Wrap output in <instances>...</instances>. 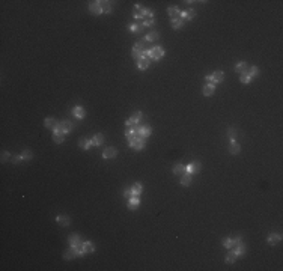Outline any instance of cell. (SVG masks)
Segmentation results:
<instances>
[{
  "instance_id": "obj_23",
  "label": "cell",
  "mask_w": 283,
  "mask_h": 271,
  "mask_svg": "<svg viewBox=\"0 0 283 271\" xmlns=\"http://www.w3.org/2000/svg\"><path fill=\"white\" fill-rule=\"evenodd\" d=\"M139 197L137 196H133V197H130V203H128V207H130V209H136V207L139 205Z\"/></svg>"
},
{
  "instance_id": "obj_22",
  "label": "cell",
  "mask_w": 283,
  "mask_h": 271,
  "mask_svg": "<svg viewBox=\"0 0 283 271\" xmlns=\"http://www.w3.org/2000/svg\"><path fill=\"white\" fill-rule=\"evenodd\" d=\"M172 26H173V29H182L184 20H181V18H173V20H172Z\"/></svg>"
},
{
  "instance_id": "obj_19",
  "label": "cell",
  "mask_w": 283,
  "mask_h": 271,
  "mask_svg": "<svg viewBox=\"0 0 283 271\" xmlns=\"http://www.w3.org/2000/svg\"><path fill=\"white\" fill-rule=\"evenodd\" d=\"M92 142H93V145H97V146L103 145V142H104V136H103V134H95V136H93V139H92Z\"/></svg>"
},
{
  "instance_id": "obj_32",
  "label": "cell",
  "mask_w": 283,
  "mask_h": 271,
  "mask_svg": "<svg viewBox=\"0 0 283 271\" xmlns=\"http://www.w3.org/2000/svg\"><path fill=\"white\" fill-rule=\"evenodd\" d=\"M63 139H65L63 133H54V136H53V140H54L56 143H62V142H63Z\"/></svg>"
},
{
  "instance_id": "obj_35",
  "label": "cell",
  "mask_w": 283,
  "mask_h": 271,
  "mask_svg": "<svg viewBox=\"0 0 283 271\" xmlns=\"http://www.w3.org/2000/svg\"><path fill=\"white\" fill-rule=\"evenodd\" d=\"M253 78H254V77H251V75H250V73L241 74V81H243V83H250Z\"/></svg>"
},
{
  "instance_id": "obj_25",
  "label": "cell",
  "mask_w": 283,
  "mask_h": 271,
  "mask_svg": "<svg viewBox=\"0 0 283 271\" xmlns=\"http://www.w3.org/2000/svg\"><path fill=\"white\" fill-rule=\"evenodd\" d=\"M128 29H130V32H134V33L140 32L142 29H143V27H142V21H137L136 24H131V26H130Z\"/></svg>"
},
{
  "instance_id": "obj_44",
  "label": "cell",
  "mask_w": 283,
  "mask_h": 271,
  "mask_svg": "<svg viewBox=\"0 0 283 271\" xmlns=\"http://www.w3.org/2000/svg\"><path fill=\"white\" fill-rule=\"evenodd\" d=\"M11 155H9V152H6V151H3L2 152V163H5V161H8V158H9Z\"/></svg>"
},
{
  "instance_id": "obj_20",
  "label": "cell",
  "mask_w": 283,
  "mask_h": 271,
  "mask_svg": "<svg viewBox=\"0 0 283 271\" xmlns=\"http://www.w3.org/2000/svg\"><path fill=\"white\" fill-rule=\"evenodd\" d=\"M279 241H282V235H279V234H271V235L268 237V242H270V244H276V242H279Z\"/></svg>"
},
{
  "instance_id": "obj_2",
  "label": "cell",
  "mask_w": 283,
  "mask_h": 271,
  "mask_svg": "<svg viewBox=\"0 0 283 271\" xmlns=\"http://www.w3.org/2000/svg\"><path fill=\"white\" fill-rule=\"evenodd\" d=\"M223 78H224V74H223L221 71H216L214 74H209V75H206V81H209V83H212V84L223 81Z\"/></svg>"
},
{
  "instance_id": "obj_28",
  "label": "cell",
  "mask_w": 283,
  "mask_h": 271,
  "mask_svg": "<svg viewBox=\"0 0 283 271\" xmlns=\"http://www.w3.org/2000/svg\"><path fill=\"white\" fill-rule=\"evenodd\" d=\"M230 154H238L240 151H241V148H240V145L235 142V140H232V143H230Z\"/></svg>"
},
{
  "instance_id": "obj_7",
  "label": "cell",
  "mask_w": 283,
  "mask_h": 271,
  "mask_svg": "<svg viewBox=\"0 0 283 271\" xmlns=\"http://www.w3.org/2000/svg\"><path fill=\"white\" fill-rule=\"evenodd\" d=\"M199 170H200V163H191V164L187 166V173L188 175H193V173H196Z\"/></svg>"
},
{
  "instance_id": "obj_29",
  "label": "cell",
  "mask_w": 283,
  "mask_h": 271,
  "mask_svg": "<svg viewBox=\"0 0 283 271\" xmlns=\"http://www.w3.org/2000/svg\"><path fill=\"white\" fill-rule=\"evenodd\" d=\"M167 14H169V15L172 17V20H173V18H176V17L179 15V9H178L176 6H172V8L167 9Z\"/></svg>"
},
{
  "instance_id": "obj_13",
  "label": "cell",
  "mask_w": 283,
  "mask_h": 271,
  "mask_svg": "<svg viewBox=\"0 0 283 271\" xmlns=\"http://www.w3.org/2000/svg\"><path fill=\"white\" fill-rule=\"evenodd\" d=\"M103 157L104 158H113V157H116V149L114 148H106L104 152H103Z\"/></svg>"
},
{
  "instance_id": "obj_18",
  "label": "cell",
  "mask_w": 283,
  "mask_h": 271,
  "mask_svg": "<svg viewBox=\"0 0 283 271\" xmlns=\"http://www.w3.org/2000/svg\"><path fill=\"white\" fill-rule=\"evenodd\" d=\"M83 250H84V253H90V252L95 250V245L90 241H86V242H83Z\"/></svg>"
},
{
  "instance_id": "obj_39",
  "label": "cell",
  "mask_w": 283,
  "mask_h": 271,
  "mask_svg": "<svg viewBox=\"0 0 283 271\" xmlns=\"http://www.w3.org/2000/svg\"><path fill=\"white\" fill-rule=\"evenodd\" d=\"M133 57L136 59V60H139V59H142V57H143V56H142V51H139V50H136V48H133Z\"/></svg>"
},
{
  "instance_id": "obj_9",
  "label": "cell",
  "mask_w": 283,
  "mask_h": 271,
  "mask_svg": "<svg viewBox=\"0 0 283 271\" xmlns=\"http://www.w3.org/2000/svg\"><path fill=\"white\" fill-rule=\"evenodd\" d=\"M235 70H237L240 74H246V73H249V65H247L246 62H238Z\"/></svg>"
},
{
  "instance_id": "obj_30",
  "label": "cell",
  "mask_w": 283,
  "mask_h": 271,
  "mask_svg": "<svg viewBox=\"0 0 283 271\" xmlns=\"http://www.w3.org/2000/svg\"><path fill=\"white\" fill-rule=\"evenodd\" d=\"M69 244H73V245H78V244H81L80 237H78V235H71V237H69Z\"/></svg>"
},
{
  "instance_id": "obj_40",
  "label": "cell",
  "mask_w": 283,
  "mask_h": 271,
  "mask_svg": "<svg viewBox=\"0 0 283 271\" xmlns=\"http://www.w3.org/2000/svg\"><path fill=\"white\" fill-rule=\"evenodd\" d=\"M125 136H127L128 140H130V139H133L134 136H136V133H134V130H133V128H130V130H127V131H125Z\"/></svg>"
},
{
  "instance_id": "obj_37",
  "label": "cell",
  "mask_w": 283,
  "mask_h": 271,
  "mask_svg": "<svg viewBox=\"0 0 283 271\" xmlns=\"http://www.w3.org/2000/svg\"><path fill=\"white\" fill-rule=\"evenodd\" d=\"M155 24V18H146L145 21H143V26L145 27H149V26H154Z\"/></svg>"
},
{
  "instance_id": "obj_6",
  "label": "cell",
  "mask_w": 283,
  "mask_h": 271,
  "mask_svg": "<svg viewBox=\"0 0 283 271\" xmlns=\"http://www.w3.org/2000/svg\"><path fill=\"white\" fill-rule=\"evenodd\" d=\"M57 128H59L63 134H66V133H69L71 130H73V122H69V121H63V122H60V124L57 125Z\"/></svg>"
},
{
  "instance_id": "obj_8",
  "label": "cell",
  "mask_w": 283,
  "mask_h": 271,
  "mask_svg": "<svg viewBox=\"0 0 283 271\" xmlns=\"http://www.w3.org/2000/svg\"><path fill=\"white\" fill-rule=\"evenodd\" d=\"M89 11L93 12L95 15H100V14L103 12L101 8H100V5H98V2H90V3H89Z\"/></svg>"
},
{
  "instance_id": "obj_5",
  "label": "cell",
  "mask_w": 283,
  "mask_h": 271,
  "mask_svg": "<svg viewBox=\"0 0 283 271\" xmlns=\"http://www.w3.org/2000/svg\"><path fill=\"white\" fill-rule=\"evenodd\" d=\"M133 15H134L137 20L143 18V17L146 15V8L140 6V5H136V6H134V9H133Z\"/></svg>"
},
{
  "instance_id": "obj_34",
  "label": "cell",
  "mask_w": 283,
  "mask_h": 271,
  "mask_svg": "<svg viewBox=\"0 0 283 271\" xmlns=\"http://www.w3.org/2000/svg\"><path fill=\"white\" fill-rule=\"evenodd\" d=\"M131 190H133V196H139L142 193V190H143V187H142V184H136Z\"/></svg>"
},
{
  "instance_id": "obj_17",
  "label": "cell",
  "mask_w": 283,
  "mask_h": 271,
  "mask_svg": "<svg viewBox=\"0 0 283 271\" xmlns=\"http://www.w3.org/2000/svg\"><path fill=\"white\" fill-rule=\"evenodd\" d=\"M187 172V167L184 166V164H176L175 167H173V173L175 175H184Z\"/></svg>"
},
{
  "instance_id": "obj_16",
  "label": "cell",
  "mask_w": 283,
  "mask_h": 271,
  "mask_svg": "<svg viewBox=\"0 0 283 271\" xmlns=\"http://www.w3.org/2000/svg\"><path fill=\"white\" fill-rule=\"evenodd\" d=\"M214 90H216L214 84H212V83H208V84L203 87V95L209 97V95H212V94H214Z\"/></svg>"
},
{
  "instance_id": "obj_41",
  "label": "cell",
  "mask_w": 283,
  "mask_h": 271,
  "mask_svg": "<svg viewBox=\"0 0 283 271\" xmlns=\"http://www.w3.org/2000/svg\"><path fill=\"white\" fill-rule=\"evenodd\" d=\"M142 118H143V115H142V111H137V113H136V115L133 116V119H134V121H136L137 124L140 122V119H142Z\"/></svg>"
},
{
  "instance_id": "obj_21",
  "label": "cell",
  "mask_w": 283,
  "mask_h": 271,
  "mask_svg": "<svg viewBox=\"0 0 283 271\" xmlns=\"http://www.w3.org/2000/svg\"><path fill=\"white\" fill-rule=\"evenodd\" d=\"M181 184L184 185V187H187V185H190L191 184V175H182V178H181Z\"/></svg>"
},
{
  "instance_id": "obj_43",
  "label": "cell",
  "mask_w": 283,
  "mask_h": 271,
  "mask_svg": "<svg viewBox=\"0 0 283 271\" xmlns=\"http://www.w3.org/2000/svg\"><path fill=\"white\" fill-rule=\"evenodd\" d=\"M21 160H24V158H23V157H21V155H14V157H12V160H11V161H12V163H15V164H17V163H20V161H21Z\"/></svg>"
},
{
  "instance_id": "obj_14",
  "label": "cell",
  "mask_w": 283,
  "mask_h": 271,
  "mask_svg": "<svg viewBox=\"0 0 283 271\" xmlns=\"http://www.w3.org/2000/svg\"><path fill=\"white\" fill-rule=\"evenodd\" d=\"M56 220H57V223H59L60 226H68V224L71 223V220H69L68 215H57Z\"/></svg>"
},
{
  "instance_id": "obj_45",
  "label": "cell",
  "mask_w": 283,
  "mask_h": 271,
  "mask_svg": "<svg viewBox=\"0 0 283 271\" xmlns=\"http://www.w3.org/2000/svg\"><path fill=\"white\" fill-rule=\"evenodd\" d=\"M124 196H125V197H128V199H130V197H133V190H131V188H125Z\"/></svg>"
},
{
  "instance_id": "obj_31",
  "label": "cell",
  "mask_w": 283,
  "mask_h": 271,
  "mask_svg": "<svg viewBox=\"0 0 283 271\" xmlns=\"http://www.w3.org/2000/svg\"><path fill=\"white\" fill-rule=\"evenodd\" d=\"M148 42H152V41H157L158 39V32H149L148 35H146V38H145Z\"/></svg>"
},
{
  "instance_id": "obj_27",
  "label": "cell",
  "mask_w": 283,
  "mask_h": 271,
  "mask_svg": "<svg viewBox=\"0 0 283 271\" xmlns=\"http://www.w3.org/2000/svg\"><path fill=\"white\" fill-rule=\"evenodd\" d=\"M78 145H80V148H83V149H89V148L93 145V142H92V139H90V140H84V139H81V140L78 142Z\"/></svg>"
},
{
  "instance_id": "obj_1",
  "label": "cell",
  "mask_w": 283,
  "mask_h": 271,
  "mask_svg": "<svg viewBox=\"0 0 283 271\" xmlns=\"http://www.w3.org/2000/svg\"><path fill=\"white\" fill-rule=\"evenodd\" d=\"M128 145L131 148H134L136 151H140L145 148V137H142V136H134L133 139L128 140Z\"/></svg>"
},
{
  "instance_id": "obj_11",
  "label": "cell",
  "mask_w": 283,
  "mask_h": 271,
  "mask_svg": "<svg viewBox=\"0 0 283 271\" xmlns=\"http://www.w3.org/2000/svg\"><path fill=\"white\" fill-rule=\"evenodd\" d=\"M137 66L140 68V70H146V68L149 66V59L148 57H142L137 60Z\"/></svg>"
},
{
  "instance_id": "obj_33",
  "label": "cell",
  "mask_w": 283,
  "mask_h": 271,
  "mask_svg": "<svg viewBox=\"0 0 283 271\" xmlns=\"http://www.w3.org/2000/svg\"><path fill=\"white\" fill-rule=\"evenodd\" d=\"M235 259H237V255H235L233 252H229V253L226 255V262H227V264H233Z\"/></svg>"
},
{
  "instance_id": "obj_3",
  "label": "cell",
  "mask_w": 283,
  "mask_h": 271,
  "mask_svg": "<svg viewBox=\"0 0 283 271\" xmlns=\"http://www.w3.org/2000/svg\"><path fill=\"white\" fill-rule=\"evenodd\" d=\"M148 56H149L151 59H154V60H158L160 57H163V56H164V50H163L161 47H154V48H151V50H149Z\"/></svg>"
},
{
  "instance_id": "obj_42",
  "label": "cell",
  "mask_w": 283,
  "mask_h": 271,
  "mask_svg": "<svg viewBox=\"0 0 283 271\" xmlns=\"http://www.w3.org/2000/svg\"><path fill=\"white\" fill-rule=\"evenodd\" d=\"M249 73H250V75H251V77H254V75H257V73H259V70H257V68H256V66H251V68H250V70H249Z\"/></svg>"
},
{
  "instance_id": "obj_36",
  "label": "cell",
  "mask_w": 283,
  "mask_h": 271,
  "mask_svg": "<svg viewBox=\"0 0 283 271\" xmlns=\"http://www.w3.org/2000/svg\"><path fill=\"white\" fill-rule=\"evenodd\" d=\"M221 242H223V245H224V247H227V248H232V247L235 245L233 240H230V238H224Z\"/></svg>"
},
{
  "instance_id": "obj_48",
  "label": "cell",
  "mask_w": 283,
  "mask_h": 271,
  "mask_svg": "<svg viewBox=\"0 0 283 271\" xmlns=\"http://www.w3.org/2000/svg\"><path fill=\"white\" fill-rule=\"evenodd\" d=\"M235 133H237V131H235L233 128H230V130L227 131V134H229V137H232V139H233V137H235Z\"/></svg>"
},
{
  "instance_id": "obj_47",
  "label": "cell",
  "mask_w": 283,
  "mask_h": 271,
  "mask_svg": "<svg viewBox=\"0 0 283 271\" xmlns=\"http://www.w3.org/2000/svg\"><path fill=\"white\" fill-rule=\"evenodd\" d=\"M125 124H127V125L130 127V125H136L137 122H136V121H134L133 118H130V119H127V121H125Z\"/></svg>"
},
{
  "instance_id": "obj_10",
  "label": "cell",
  "mask_w": 283,
  "mask_h": 271,
  "mask_svg": "<svg viewBox=\"0 0 283 271\" xmlns=\"http://www.w3.org/2000/svg\"><path fill=\"white\" fill-rule=\"evenodd\" d=\"M194 15H196V11H194V9H188V11L182 12L181 20H193V18H194Z\"/></svg>"
},
{
  "instance_id": "obj_38",
  "label": "cell",
  "mask_w": 283,
  "mask_h": 271,
  "mask_svg": "<svg viewBox=\"0 0 283 271\" xmlns=\"http://www.w3.org/2000/svg\"><path fill=\"white\" fill-rule=\"evenodd\" d=\"M21 157H23V158H24V160H30V158L33 157V154H32V152H30L29 149H26L24 152H23V154H21Z\"/></svg>"
},
{
  "instance_id": "obj_12",
  "label": "cell",
  "mask_w": 283,
  "mask_h": 271,
  "mask_svg": "<svg viewBox=\"0 0 283 271\" xmlns=\"http://www.w3.org/2000/svg\"><path fill=\"white\" fill-rule=\"evenodd\" d=\"M44 124H45V127H47V128H53V130L59 125V124H57V121H56L54 118H47V119L44 121Z\"/></svg>"
},
{
  "instance_id": "obj_26",
  "label": "cell",
  "mask_w": 283,
  "mask_h": 271,
  "mask_svg": "<svg viewBox=\"0 0 283 271\" xmlns=\"http://www.w3.org/2000/svg\"><path fill=\"white\" fill-rule=\"evenodd\" d=\"M100 8L103 12H110L111 11V6H110V2H98Z\"/></svg>"
},
{
  "instance_id": "obj_46",
  "label": "cell",
  "mask_w": 283,
  "mask_h": 271,
  "mask_svg": "<svg viewBox=\"0 0 283 271\" xmlns=\"http://www.w3.org/2000/svg\"><path fill=\"white\" fill-rule=\"evenodd\" d=\"M145 17H148V18H154V11L152 9H146V15Z\"/></svg>"
},
{
  "instance_id": "obj_24",
  "label": "cell",
  "mask_w": 283,
  "mask_h": 271,
  "mask_svg": "<svg viewBox=\"0 0 283 271\" xmlns=\"http://www.w3.org/2000/svg\"><path fill=\"white\" fill-rule=\"evenodd\" d=\"M244 252H246V247H244V244L238 242V244H237V248H235V250H233V253L237 255V256H241Z\"/></svg>"
},
{
  "instance_id": "obj_4",
  "label": "cell",
  "mask_w": 283,
  "mask_h": 271,
  "mask_svg": "<svg viewBox=\"0 0 283 271\" xmlns=\"http://www.w3.org/2000/svg\"><path fill=\"white\" fill-rule=\"evenodd\" d=\"M134 48L139 50V51H145V50H151V42H148L146 39H140L136 42Z\"/></svg>"
},
{
  "instance_id": "obj_15",
  "label": "cell",
  "mask_w": 283,
  "mask_h": 271,
  "mask_svg": "<svg viewBox=\"0 0 283 271\" xmlns=\"http://www.w3.org/2000/svg\"><path fill=\"white\" fill-rule=\"evenodd\" d=\"M73 115L76 116V118H78V119H81V118H84V108L83 107H74V110H73Z\"/></svg>"
}]
</instances>
